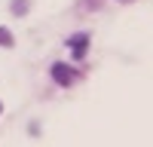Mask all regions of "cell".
<instances>
[{"label":"cell","mask_w":153,"mask_h":147,"mask_svg":"<svg viewBox=\"0 0 153 147\" xmlns=\"http://www.w3.org/2000/svg\"><path fill=\"white\" fill-rule=\"evenodd\" d=\"M71 43H74V52H76V55H83V52H86V37H83V34H80V37H74Z\"/></svg>","instance_id":"2"},{"label":"cell","mask_w":153,"mask_h":147,"mask_svg":"<svg viewBox=\"0 0 153 147\" xmlns=\"http://www.w3.org/2000/svg\"><path fill=\"white\" fill-rule=\"evenodd\" d=\"M52 80H55L58 86H68V83L74 80V74H71L65 65H52Z\"/></svg>","instance_id":"1"},{"label":"cell","mask_w":153,"mask_h":147,"mask_svg":"<svg viewBox=\"0 0 153 147\" xmlns=\"http://www.w3.org/2000/svg\"><path fill=\"white\" fill-rule=\"evenodd\" d=\"M9 40H12V37H9V31H6V28H0V43H3V46H9Z\"/></svg>","instance_id":"3"}]
</instances>
